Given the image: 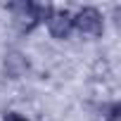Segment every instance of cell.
<instances>
[{
    "mask_svg": "<svg viewBox=\"0 0 121 121\" xmlns=\"http://www.w3.org/2000/svg\"><path fill=\"white\" fill-rule=\"evenodd\" d=\"M119 119H121V104H112L109 114H107V121H119Z\"/></svg>",
    "mask_w": 121,
    "mask_h": 121,
    "instance_id": "3957f363",
    "label": "cell"
},
{
    "mask_svg": "<svg viewBox=\"0 0 121 121\" xmlns=\"http://www.w3.org/2000/svg\"><path fill=\"white\" fill-rule=\"evenodd\" d=\"M74 19V26L81 31V33H86V36H100L102 33V17H100V12L97 10H93V7H83V10H78V14L76 17H71Z\"/></svg>",
    "mask_w": 121,
    "mask_h": 121,
    "instance_id": "6da1fadb",
    "label": "cell"
},
{
    "mask_svg": "<svg viewBox=\"0 0 121 121\" xmlns=\"http://www.w3.org/2000/svg\"><path fill=\"white\" fill-rule=\"evenodd\" d=\"M5 121H26V119L19 116V114H14V112H10V114H5Z\"/></svg>",
    "mask_w": 121,
    "mask_h": 121,
    "instance_id": "277c9868",
    "label": "cell"
},
{
    "mask_svg": "<svg viewBox=\"0 0 121 121\" xmlns=\"http://www.w3.org/2000/svg\"><path fill=\"white\" fill-rule=\"evenodd\" d=\"M48 29L52 33V38H69L71 29H74V19L67 10H52V14L48 17Z\"/></svg>",
    "mask_w": 121,
    "mask_h": 121,
    "instance_id": "7a4b0ae2",
    "label": "cell"
}]
</instances>
